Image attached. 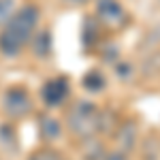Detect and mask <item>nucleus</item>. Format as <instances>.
Wrapping results in <instances>:
<instances>
[{
    "label": "nucleus",
    "instance_id": "f257e3e1",
    "mask_svg": "<svg viewBox=\"0 0 160 160\" xmlns=\"http://www.w3.org/2000/svg\"><path fill=\"white\" fill-rule=\"evenodd\" d=\"M38 17L41 11L37 4H24L22 9H17L15 15L0 30V56L4 58L19 56L37 32Z\"/></svg>",
    "mask_w": 160,
    "mask_h": 160
},
{
    "label": "nucleus",
    "instance_id": "f03ea898",
    "mask_svg": "<svg viewBox=\"0 0 160 160\" xmlns=\"http://www.w3.org/2000/svg\"><path fill=\"white\" fill-rule=\"evenodd\" d=\"M98 122H100V109L92 100H77L66 113V130L79 141L90 139L98 135Z\"/></svg>",
    "mask_w": 160,
    "mask_h": 160
},
{
    "label": "nucleus",
    "instance_id": "7ed1b4c3",
    "mask_svg": "<svg viewBox=\"0 0 160 160\" xmlns=\"http://www.w3.org/2000/svg\"><path fill=\"white\" fill-rule=\"evenodd\" d=\"M34 109L30 92L24 86H9L2 92V111L7 120H24Z\"/></svg>",
    "mask_w": 160,
    "mask_h": 160
},
{
    "label": "nucleus",
    "instance_id": "20e7f679",
    "mask_svg": "<svg viewBox=\"0 0 160 160\" xmlns=\"http://www.w3.org/2000/svg\"><path fill=\"white\" fill-rule=\"evenodd\" d=\"M68 94H71V86H68L66 77H51L41 88V100L49 109L64 105L66 98H68Z\"/></svg>",
    "mask_w": 160,
    "mask_h": 160
},
{
    "label": "nucleus",
    "instance_id": "39448f33",
    "mask_svg": "<svg viewBox=\"0 0 160 160\" xmlns=\"http://www.w3.org/2000/svg\"><path fill=\"white\" fill-rule=\"evenodd\" d=\"M96 17L105 24V28H122L128 19V13L118 0H98L96 2Z\"/></svg>",
    "mask_w": 160,
    "mask_h": 160
},
{
    "label": "nucleus",
    "instance_id": "423d86ee",
    "mask_svg": "<svg viewBox=\"0 0 160 160\" xmlns=\"http://www.w3.org/2000/svg\"><path fill=\"white\" fill-rule=\"evenodd\" d=\"M139 143V124L135 120H126L122 122L118 128H115V145H118V152L122 154H128L132 152Z\"/></svg>",
    "mask_w": 160,
    "mask_h": 160
},
{
    "label": "nucleus",
    "instance_id": "0eeeda50",
    "mask_svg": "<svg viewBox=\"0 0 160 160\" xmlns=\"http://www.w3.org/2000/svg\"><path fill=\"white\" fill-rule=\"evenodd\" d=\"M62 132H64V126L58 118H53L49 113H41L38 115V137L45 141V143H56L60 141Z\"/></svg>",
    "mask_w": 160,
    "mask_h": 160
},
{
    "label": "nucleus",
    "instance_id": "6e6552de",
    "mask_svg": "<svg viewBox=\"0 0 160 160\" xmlns=\"http://www.w3.org/2000/svg\"><path fill=\"white\" fill-rule=\"evenodd\" d=\"M0 148L9 154H17V149H19V137L11 122L0 124Z\"/></svg>",
    "mask_w": 160,
    "mask_h": 160
},
{
    "label": "nucleus",
    "instance_id": "1a4fd4ad",
    "mask_svg": "<svg viewBox=\"0 0 160 160\" xmlns=\"http://www.w3.org/2000/svg\"><path fill=\"white\" fill-rule=\"evenodd\" d=\"M51 47H53V41H51V32L47 28H41L38 32H34V37H32V53L37 58H47L51 53Z\"/></svg>",
    "mask_w": 160,
    "mask_h": 160
},
{
    "label": "nucleus",
    "instance_id": "9d476101",
    "mask_svg": "<svg viewBox=\"0 0 160 160\" xmlns=\"http://www.w3.org/2000/svg\"><path fill=\"white\" fill-rule=\"evenodd\" d=\"M83 158L86 160H105L107 156V149L102 145V141H98L96 137H90V139H83Z\"/></svg>",
    "mask_w": 160,
    "mask_h": 160
},
{
    "label": "nucleus",
    "instance_id": "9b49d317",
    "mask_svg": "<svg viewBox=\"0 0 160 160\" xmlns=\"http://www.w3.org/2000/svg\"><path fill=\"white\" fill-rule=\"evenodd\" d=\"M81 86H83V90L90 92V94H98V92H102V90L107 88V79H105V75L100 73V71H90V73H86V77L81 79Z\"/></svg>",
    "mask_w": 160,
    "mask_h": 160
},
{
    "label": "nucleus",
    "instance_id": "f8f14e48",
    "mask_svg": "<svg viewBox=\"0 0 160 160\" xmlns=\"http://www.w3.org/2000/svg\"><path fill=\"white\" fill-rule=\"evenodd\" d=\"M28 160H66V158L62 156L60 152H56L53 148H41L37 152H32L28 156Z\"/></svg>",
    "mask_w": 160,
    "mask_h": 160
},
{
    "label": "nucleus",
    "instance_id": "ddd939ff",
    "mask_svg": "<svg viewBox=\"0 0 160 160\" xmlns=\"http://www.w3.org/2000/svg\"><path fill=\"white\" fill-rule=\"evenodd\" d=\"M15 11H17L15 0H0V30H2L4 24L15 15Z\"/></svg>",
    "mask_w": 160,
    "mask_h": 160
},
{
    "label": "nucleus",
    "instance_id": "4468645a",
    "mask_svg": "<svg viewBox=\"0 0 160 160\" xmlns=\"http://www.w3.org/2000/svg\"><path fill=\"white\" fill-rule=\"evenodd\" d=\"M115 73H118V77H120L122 81H126V79L132 75V66H130L128 62H120V64H115Z\"/></svg>",
    "mask_w": 160,
    "mask_h": 160
},
{
    "label": "nucleus",
    "instance_id": "2eb2a0df",
    "mask_svg": "<svg viewBox=\"0 0 160 160\" xmlns=\"http://www.w3.org/2000/svg\"><path fill=\"white\" fill-rule=\"evenodd\" d=\"M105 160H130V158H128V154H122V152L113 149V152H107Z\"/></svg>",
    "mask_w": 160,
    "mask_h": 160
},
{
    "label": "nucleus",
    "instance_id": "dca6fc26",
    "mask_svg": "<svg viewBox=\"0 0 160 160\" xmlns=\"http://www.w3.org/2000/svg\"><path fill=\"white\" fill-rule=\"evenodd\" d=\"M64 4H71V7H81V4H86L90 0H62Z\"/></svg>",
    "mask_w": 160,
    "mask_h": 160
}]
</instances>
